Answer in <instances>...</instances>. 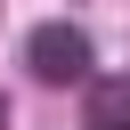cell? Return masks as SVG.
Returning <instances> with one entry per match:
<instances>
[{
  "label": "cell",
  "instance_id": "7a4b0ae2",
  "mask_svg": "<svg viewBox=\"0 0 130 130\" xmlns=\"http://www.w3.org/2000/svg\"><path fill=\"white\" fill-rule=\"evenodd\" d=\"M81 130H130V81H89V106H81Z\"/></svg>",
  "mask_w": 130,
  "mask_h": 130
},
{
  "label": "cell",
  "instance_id": "3957f363",
  "mask_svg": "<svg viewBox=\"0 0 130 130\" xmlns=\"http://www.w3.org/2000/svg\"><path fill=\"white\" fill-rule=\"evenodd\" d=\"M0 130H8V106H0Z\"/></svg>",
  "mask_w": 130,
  "mask_h": 130
},
{
  "label": "cell",
  "instance_id": "6da1fadb",
  "mask_svg": "<svg viewBox=\"0 0 130 130\" xmlns=\"http://www.w3.org/2000/svg\"><path fill=\"white\" fill-rule=\"evenodd\" d=\"M24 65H32L41 81H89V32L65 24V16H49V24H32Z\"/></svg>",
  "mask_w": 130,
  "mask_h": 130
}]
</instances>
